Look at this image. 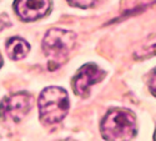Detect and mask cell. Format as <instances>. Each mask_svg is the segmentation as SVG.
Segmentation results:
<instances>
[{
  "mask_svg": "<svg viewBox=\"0 0 156 141\" xmlns=\"http://www.w3.org/2000/svg\"><path fill=\"white\" fill-rule=\"evenodd\" d=\"M100 129L105 140H131L136 136V118L127 109H111L104 116Z\"/></svg>",
  "mask_w": 156,
  "mask_h": 141,
  "instance_id": "1",
  "label": "cell"
},
{
  "mask_svg": "<svg viewBox=\"0 0 156 141\" xmlns=\"http://www.w3.org/2000/svg\"><path fill=\"white\" fill-rule=\"evenodd\" d=\"M104 76H105V71L101 70L98 65L91 62L85 64L79 69L73 79V89L75 94L81 97H86L89 95L90 87L100 83Z\"/></svg>",
  "mask_w": 156,
  "mask_h": 141,
  "instance_id": "5",
  "label": "cell"
},
{
  "mask_svg": "<svg viewBox=\"0 0 156 141\" xmlns=\"http://www.w3.org/2000/svg\"><path fill=\"white\" fill-rule=\"evenodd\" d=\"M2 65H3V59H2V55H0V68H2Z\"/></svg>",
  "mask_w": 156,
  "mask_h": 141,
  "instance_id": "12",
  "label": "cell"
},
{
  "mask_svg": "<svg viewBox=\"0 0 156 141\" xmlns=\"http://www.w3.org/2000/svg\"><path fill=\"white\" fill-rule=\"evenodd\" d=\"M154 139L156 140V130H155V132H154Z\"/></svg>",
  "mask_w": 156,
  "mask_h": 141,
  "instance_id": "13",
  "label": "cell"
},
{
  "mask_svg": "<svg viewBox=\"0 0 156 141\" xmlns=\"http://www.w3.org/2000/svg\"><path fill=\"white\" fill-rule=\"evenodd\" d=\"M14 9L24 21H34L48 14L50 9L49 0H15Z\"/></svg>",
  "mask_w": 156,
  "mask_h": 141,
  "instance_id": "6",
  "label": "cell"
},
{
  "mask_svg": "<svg viewBox=\"0 0 156 141\" xmlns=\"http://www.w3.org/2000/svg\"><path fill=\"white\" fill-rule=\"evenodd\" d=\"M10 26V21H9V18L3 14V15H0V30H3L5 28Z\"/></svg>",
  "mask_w": 156,
  "mask_h": 141,
  "instance_id": "11",
  "label": "cell"
},
{
  "mask_svg": "<svg viewBox=\"0 0 156 141\" xmlns=\"http://www.w3.org/2000/svg\"><path fill=\"white\" fill-rule=\"evenodd\" d=\"M6 54L11 60H21L29 54L30 45L21 37H10L5 44Z\"/></svg>",
  "mask_w": 156,
  "mask_h": 141,
  "instance_id": "7",
  "label": "cell"
},
{
  "mask_svg": "<svg viewBox=\"0 0 156 141\" xmlns=\"http://www.w3.org/2000/svg\"><path fill=\"white\" fill-rule=\"evenodd\" d=\"M66 2L75 8H81V9H86L90 8L95 4L96 0H66Z\"/></svg>",
  "mask_w": 156,
  "mask_h": 141,
  "instance_id": "9",
  "label": "cell"
},
{
  "mask_svg": "<svg viewBox=\"0 0 156 141\" xmlns=\"http://www.w3.org/2000/svg\"><path fill=\"white\" fill-rule=\"evenodd\" d=\"M76 35L71 30L51 29L43 40V50L49 60V69L55 70L68 59L75 45Z\"/></svg>",
  "mask_w": 156,
  "mask_h": 141,
  "instance_id": "3",
  "label": "cell"
},
{
  "mask_svg": "<svg viewBox=\"0 0 156 141\" xmlns=\"http://www.w3.org/2000/svg\"><path fill=\"white\" fill-rule=\"evenodd\" d=\"M155 55H156V41L144 45L140 50H137L135 53L136 59H147V58H151Z\"/></svg>",
  "mask_w": 156,
  "mask_h": 141,
  "instance_id": "8",
  "label": "cell"
},
{
  "mask_svg": "<svg viewBox=\"0 0 156 141\" xmlns=\"http://www.w3.org/2000/svg\"><path fill=\"white\" fill-rule=\"evenodd\" d=\"M40 120L46 125L58 124L69 111V96L62 87L49 86L41 91L37 100Z\"/></svg>",
  "mask_w": 156,
  "mask_h": 141,
  "instance_id": "2",
  "label": "cell"
},
{
  "mask_svg": "<svg viewBox=\"0 0 156 141\" xmlns=\"http://www.w3.org/2000/svg\"><path fill=\"white\" fill-rule=\"evenodd\" d=\"M33 106V96L28 93H16L0 102V118L5 121L20 122Z\"/></svg>",
  "mask_w": 156,
  "mask_h": 141,
  "instance_id": "4",
  "label": "cell"
},
{
  "mask_svg": "<svg viewBox=\"0 0 156 141\" xmlns=\"http://www.w3.org/2000/svg\"><path fill=\"white\" fill-rule=\"evenodd\" d=\"M149 89L154 96H156V69L152 71L151 76H150V80H149Z\"/></svg>",
  "mask_w": 156,
  "mask_h": 141,
  "instance_id": "10",
  "label": "cell"
}]
</instances>
